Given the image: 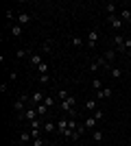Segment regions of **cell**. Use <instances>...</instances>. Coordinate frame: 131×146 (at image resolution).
Masks as SVG:
<instances>
[{
	"label": "cell",
	"mask_w": 131,
	"mask_h": 146,
	"mask_svg": "<svg viewBox=\"0 0 131 146\" xmlns=\"http://www.w3.org/2000/svg\"><path fill=\"white\" fill-rule=\"evenodd\" d=\"M116 55H118V52H116V48L105 50V52H103V57H105V59H109V61H114V59H116Z\"/></svg>",
	"instance_id": "obj_22"
},
{
	"label": "cell",
	"mask_w": 131,
	"mask_h": 146,
	"mask_svg": "<svg viewBox=\"0 0 131 146\" xmlns=\"http://www.w3.org/2000/svg\"><path fill=\"white\" fill-rule=\"evenodd\" d=\"M105 11H107V15H114V11H116V5H114V2L105 5Z\"/></svg>",
	"instance_id": "obj_28"
},
{
	"label": "cell",
	"mask_w": 131,
	"mask_h": 146,
	"mask_svg": "<svg viewBox=\"0 0 131 146\" xmlns=\"http://www.w3.org/2000/svg\"><path fill=\"white\" fill-rule=\"evenodd\" d=\"M31 20H33V15H31V13L22 11V13L18 15V24H20V26H26V24H31Z\"/></svg>",
	"instance_id": "obj_6"
},
{
	"label": "cell",
	"mask_w": 131,
	"mask_h": 146,
	"mask_svg": "<svg viewBox=\"0 0 131 146\" xmlns=\"http://www.w3.org/2000/svg\"><path fill=\"white\" fill-rule=\"evenodd\" d=\"M44 105H46L48 109H53V107L57 105V98H55V96H50V94H46V98H44Z\"/></svg>",
	"instance_id": "obj_14"
},
{
	"label": "cell",
	"mask_w": 131,
	"mask_h": 146,
	"mask_svg": "<svg viewBox=\"0 0 131 146\" xmlns=\"http://www.w3.org/2000/svg\"><path fill=\"white\" fill-rule=\"evenodd\" d=\"M112 42H114V46H116V52L120 55V50H122V46H125V35H120V33H116Z\"/></svg>",
	"instance_id": "obj_5"
},
{
	"label": "cell",
	"mask_w": 131,
	"mask_h": 146,
	"mask_svg": "<svg viewBox=\"0 0 131 146\" xmlns=\"http://www.w3.org/2000/svg\"><path fill=\"white\" fill-rule=\"evenodd\" d=\"M109 74H112L114 79H120V76H122V68H112V70H109Z\"/></svg>",
	"instance_id": "obj_24"
},
{
	"label": "cell",
	"mask_w": 131,
	"mask_h": 146,
	"mask_svg": "<svg viewBox=\"0 0 131 146\" xmlns=\"http://www.w3.org/2000/svg\"><path fill=\"white\" fill-rule=\"evenodd\" d=\"M68 129V120L66 118H61V120H57V133H63Z\"/></svg>",
	"instance_id": "obj_15"
},
{
	"label": "cell",
	"mask_w": 131,
	"mask_h": 146,
	"mask_svg": "<svg viewBox=\"0 0 131 146\" xmlns=\"http://www.w3.org/2000/svg\"><path fill=\"white\" fill-rule=\"evenodd\" d=\"M72 46H74V48H79V46H83V39H81V37H72Z\"/></svg>",
	"instance_id": "obj_29"
},
{
	"label": "cell",
	"mask_w": 131,
	"mask_h": 146,
	"mask_svg": "<svg viewBox=\"0 0 131 146\" xmlns=\"http://www.w3.org/2000/svg\"><path fill=\"white\" fill-rule=\"evenodd\" d=\"M127 59H129V63H131V50H129V52H127Z\"/></svg>",
	"instance_id": "obj_34"
},
{
	"label": "cell",
	"mask_w": 131,
	"mask_h": 146,
	"mask_svg": "<svg viewBox=\"0 0 131 146\" xmlns=\"http://www.w3.org/2000/svg\"><path fill=\"white\" fill-rule=\"evenodd\" d=\"M85 44H87V48H90V50H92V48H96V44H98V29H92L90 33H87Z\"/></svg>",
	"instance_id": "obj_3"
},
{
	"label": "cell",
	"mask_w": 131,
	"mask_h": 146,
	"mask_svg": "<svg viewBox=\"0 0 131 146\" xmlns=\"http://www.w3.org/2000/svg\"><path fill=\"white\" fill-rule=\"evenodd\" d=\"M68 96H72L68 90H59V92H57V98H59V103H61V100H66Z\"/></svg>",
	"instance_id": "obj_23"
},
{
	"label": "cell",
	"mask_w": 131,
	"mask_h": 146,
	"mask_svg": "<svg viewBox=\"0 0 131 146\" xmlns=\"http://www.w3.org/2000/svg\"><path fill=\"white\" fill-rule=\"evenodd\" d=\"M107 22H109V26H112L114 31H120L125 26V22L120 20V15H107Z\"/></svg>",
	"instance_id": "obj_4"
},
{
	"label": "cell",
	"mask_w": 131,
	"mask_h": 146,
	"mask_svg": "<svg viewBox=\"0 0 131 146\" xmlns=\"http://www.w3.org/2000/svg\"><path fill=\"white\" fill-rule=\"evenodd\" d=\"M42 57H39L37 55V52H33V55L31 57H29V66H31V68H35V70H37V68H39V63H42Z\"/></svg>",
	"instance_id": "obj_9"
},
{
	"label": "cell",
	"mask_w": 131,
	"mask_h": 146,
	"mask_svg": "<svg viewBox=\"0 0 131 146\" xmlns=\"http://www.w3.org/2000/svg\"><path fill=\"white\" fill-rule=\"evenodd\" d=\"M33 55V50H26V48H20V50H15V57L18 59H26L29 61V57Z\"/></svg>",
	"instance_id": "obj_12"
},
{
	"label": "cell",
	"mask_w": 131,
	"mask_h": 146,
	"mask_svg": "<svg viewBox=\"0 0 131 146\" xmlns=\"http://www.w3.org/2000/svg\"><path fill=\"white\" fill-rule=\"evenodd\" d=\"M83 107H85L87 111H96L98 109V100H96V98H87L85 103H83Z\"/></svg>",
	"instance_id": "obj_10"
},
{
	"label": "cell",
	"mask_w": 131,
	"mask_h": 146,
	"mask_svg": "<svg viewBox=\"0 0 131 146\" xmlns=\"http://www.w3.org/2000/svg\"><path fill=\"white\" fill-rule=\"evenodd\" d=\"M98 63H96V61H92V63H90V70H92V72H96V70H98Z\"/></svg>",
	"instance_id": "obj_32"
},
{
	"label": "cell",
	"mask_w": 131,
	"mask_h": 146,
	"mask_svg": "<svg viewBox=\"0 0 131 146\" xmlns=\"http://www.w3.org/2000/svg\"><path fill=\"white\" fill-rule=\"evenodd\" d=\"M37 116L39 118H42V120H44V118H46V116H48V107H46V105H37Z\"/></svg>",
	"instance_id": "obj_16"
},
{
	"label": "cell",
	"mask_w": 131,
	"mask_h": 146,
	"mask_svg": "<svg viewBox=\"0 0 131 146\" xmlns=\"http://www.w3.org/2000/svg\"><path fill=\"white\" fill-rule=\"evenodd\" d=\"M120 20L127 24V22L131 20V9H122V11H120Z\"/></svg>",
	"instance_id": "obj_20"
},
{
	"label": "cell",
	"mask_w": 131,
	"mask_h": 146,
	"mask_svg": "<svg viewBox=\"0 0 131 146\" xmlns=\"http://www.w3.org/2000/svg\"><path fill=\"white\" fill-rule=\"evenodd\" d=\"M20 144H33L31 131H22V135H20Z\"/></svg>",
	"instance_id": "obj_11"
},
{
	"label": "cell",
	"mask_w": 131,
	"mask_h": 146,
	"mask_svg": "<svg viewBox=\"0 0 131 146\" xmlns=\"http://www.w3.org/2000/svg\"><path fill=\"white\" fill-rule=\"evenodd\" d=\"M129 146H131V144H129Z\"/></svg>",
	"instance_id": "obj_35"
},
{
	"label": "cell",
	"mask_w": 131,
	"mask_h": 146,
	"mask_svg": "<svg viewBox=\"0 0 131 146\" xmlns=\"http://www.w3.org/2000/svg\"><path fill=\"white\" fill-rule=\"evenodd\" d=\"M103 116H105V113H103V109H96V111H94V118H96V120H103Z\"/></svg>",
	"instance_id": "obj_31"
},
{
	"label": "cell",
	"mask_w": 131,
	"mask_h": 146,
	"mask_svg": "<svg viewBox=\"0 0 131 146\" xmlns=\"http://www.w3.org/2000/svg\"><path fill=\"white\" fill-rule=\"evenodd\" d=\"M96 124H98V120H96L94 116H87L85 120H83V127H85L87 131H94V129H96Z\"/></svg>",
	"instance_id": "obj_7"
},
{
	"label": "cell",
	"mask_w": 131,
	"mask_h": 146,
	"mask_svg": "<svg viewBox=\"0 0 131 146\" xmlns=\"http://www.w3.org/2000/svg\"><path fill=\"white\" fill-rule=\"evenodd\" d=\"M92 87H94V92L103 90V83H100V79H92Z\"/></svg>",
	"instance_id": "obj_26"
},
{
	"label": "cell",
	"mask_w": 131,
	"mask_h": 146,
	"mask_svg": "<svg viewBox=\"0 0 131 146\" xmlns=\"http://www.w3.org/2000/svg\"><path fill=\"white\" fill-rule=\"evenodd\" d=\"M37 79H39V83H44V85H46V83L50 81V76H48V74H39Z\"/></svg>",
	"instance_id": "obj_30"
},
{
	"label": "cell",
	"mask_w": 131,
	"mask_h": 146,
	"mask_svg": "<svg viewBox=\"0 0 131 146\" xmlns=\"http://www.w3.org/2000/svg\"><path fill=\"white\" fill-rule=\"evenodd\" d=\"M35 118H39L37 116V107H29L26 111L18 113V120H22V122H31V120H35Z\"/></svg>",
	"instance_id": "obj_2"
},
{
	"label": "cell",
	"mask_w": 131,
	"mask_h": 146,
	"mask_svg": "<svg viewBox=\"0 0 131 146\" xmlns=\"http://www.w3.org/2000/svg\"><path fill=\"white\" fill-rule=\"evenodd\" d=\"M31 146H48V142L44 140V137H37V140H33Z\"/></svg>",
	"instance_id": "obj_27"
},
{
	"label": "cell",
	"mask_w": 131,
	"mask_h": 146,
	"mask_svg": "<svg viewBox=\"0 0 131 146\" xmlns=\"http://www.w3.org/2000/svg\"><path fill=\"white\" fill-rule=\"evenodd\" d=\"M29 127H31V129H44V120H42V118H35V120L29 122Z\"/></svg>",
	"instance_id": "obj_18"
},
{
	"label": "cell",
	"mask_w": 131,
	"mask_h": 146,
	"mask_svg": "<svg viewBox=\"0 0 131 146\" xmlns=\"http://www.w3.org/2000/svg\"><path fill=\"white\" fill-rule=\"evenodd\" d=\"M7 87H9L7 83H0V92H2V94H7Z\"/></svg>",
	"instance_id": "obj_33"
},
{
	"label": "cell",
	"mask_w": 131,
	"mask_h": 146,
	"mask_svg": "<svg viewBox=\"0 0 131 146\" xmlns=\"http://www.w3.org/2000/svg\"><path fill=\"white\" fill-rule=\"evenodd\" d=\"M42 50L46 52V55H50V52H53V39H46L44 46H42Z\"/></svg>",
	"instance_id": "obj_21"
},
{
	"label": "cell",
	"mask_w": 131,
	"mask_h": 146,
	"mask_svg": "<svg viewBox=\"0 0 131 146\" xmlns=\"http://www.w3.org/2000/svg\"><path fill=\"white\" fill-rule=\"evenodd\" d=\"M112 94H114V92H112V87H103V90H98V92H96V96H94V98H96V100H103V98H109Z\"/></svg>",
	"instance_id": "obj_8"
},
{
	"label": "cell",
	"mask_w": 131,
	"mask_h": 146,
	"mask_svg": "<svg viewBox=\"0 0 131 146\" xmlns=\"http://www.w3.org/2000/svg\"><path fill=\"white\" fill-rule=\"evenodd\" d=\"M22 31H24V26H20V24H11V35H13V37H20V35H22Z\"/></svg>",
	"instance_id": "obj_17"
},
{
	"label": "cell",
	"mask_w": 131,
	"mask_h": 146,
	"mask_svg": "<svg viewBox=\"0 0 131 146\" xmlns=\"http://www.w3.org/2000/svg\"><path fill=\"white\" fill-rule=\"evenodd\" d=\"M26 103H31V96H29V94H20V96L13 100V109L18 111V113H22V111H26Z\"/></svg>",
	"instance_id": "obj_1"
},
{
	"label": "cell",
	"mask_w": 131,
	"mask_h": 146,
	"mask_svg": "<svg viewBox=\"0 0 131 146\" xmlns=\"http://www.w3.org/2000/svg\"><path fill=\"white\" fill-rule=\"evenodd\" d=\"M92 140H94V142H98V144H100V142L105 140V133H103L100 129H94V131H92Z\"/></svg>",
	"instance_id": "obj_13"
},
{
	"label": "cell",
	"mask_w": 131,
	"mask_h": 146,
	"mask_svg": "<svg viewBox=\"0 0 131 146\" xmlns=\"http://www.w3.org/2000/svg\"><path fill=\"white\" fill-rule=\"evenodd\" d=\"M44 131H48V133H53V131H57V124L53 120H46L44 122Z\"/></svg>",
	"instance_id": "obj_19"
},
{
	"label": "cell",
	"mask_w": 131,
	"mask_h": 146,
	"mask_svg": "<svg viewBox=\"0 0 131 146\" xmlns=\"http://www.w3.org/2000/svg\"><path fill=\"white\" fill-rule=\"evenodd\" d=\"M37 74H48V63H46V61H42V63H39Z\"/></svg>",
	"instance_id": "obj_25"
}]
</instances>
